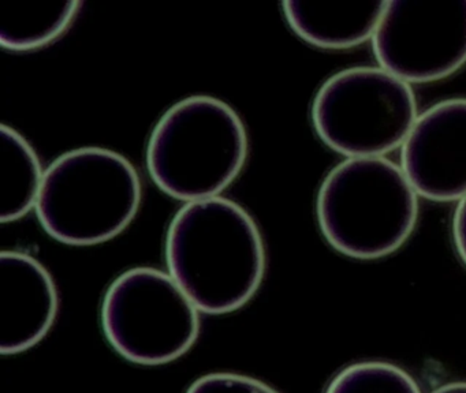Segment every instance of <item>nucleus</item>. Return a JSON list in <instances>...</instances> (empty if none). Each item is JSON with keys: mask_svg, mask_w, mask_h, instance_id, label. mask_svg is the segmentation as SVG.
I'll list each match as a JSON object with an SVG mask.
<instances>
[{"mask_svg": "<svg viewBox=\"0 0 466 393\" xmlns=\"http://www.w3.org/2000/svg\"><path fill=\"white\" fill-rule=\"evenodd\" d=\"M170 276L204 313L247 305L266 272L263 237L252 216L223 196L182 207L166 237Z\"/></svg>", "mask_w": 466, "mask_h": 393, "instance_id": "1", "label": "nucleus"}, {"mask_svg": "<svg viewBox=\"0 0 466 393\" xmlns=\"http://www.w3.org/2000/svg\"><path fill=\"white\" fill-rule=\"evenodd\" d=\"M247 157L244 122L211 96H190L170 106L147 146L152 180L181 201L217 196L238 176Z\"/></svg>", "mask_w": 466, "mask_h": 393, "instance_id": "2", "label": "nucleus"}, {"mask_svg": "<svg viewBox=\"0 0 466 393\" xmlns=\"http://www.w3.org/2000/svg\"><path fill=\"white\" fill-rule=\"evenodd\" d=\"M316 212L335 250L351 258L376 259L394 253L410 237L419 201L397 164L383 157H351L321 183Z\"/></svg>", "mask_w": 466, "mask_h": 393, "instance_id": "3", "label": "nucleus"}, {"mask_svg": "<svg viewBox=\"0 0 466 393\" xmlns=\"http://www.w3.org/2000/svg\"><path fill=\"white\" fill-rule=\"evenodd\" d=\"M141 180L121 153L80 147L45 171L36 202L43 228L59 242L89 246L121 234L137 215Z\"/></svg>", "mask_w": 466, "mask_h": 393, "instance_id": "4", "label": "nucleus"}, {"mask_svg": "<svg viewBox=\"0 0 466 393\" xmlns=\"http://www.w3.org/2000/svg\"><path fill=\"white\" fill-rule=\"evenodd\" d=\"M408 82L384 68L353 67L329 76L312 104L321 141L340 155L380 157L408 138L417 120Z\"/></svg>", "mask_w": 466, "mask_h": 393, "instance_id": "5", "label": "nucleus"}, {"mask_svg": "<svg viewBox=\"0 0 466 393\" xmlns=\"http://www.w3.org/2000/svg\"><path fill=\"white\" fill-rule=\"evenodd\" d=\"M102 324L111 346L130 362L163 365L198 340V308L167 273L133 267L108 287Z\"/></svg>", "mask_w": 466, "mask_h": 393, "instance_id": "6", "label": "nucleus"}, {"mask_svg": "<svg viewBox=\"0 0 466 393\" xmlns=\"http://www.w3.org/2000/svg\"><path fill=\"white\" fill-rule=\"evenodd\" d=\"M373 51L402 81L446 78L466 63V0L387 2Z\"/></svg>", "mask_w": 466, "mask_h": 393, "instance_id": "7", "label": "nucleus"}, {"mask_svg": "<svg viewBox=\"0 0 466 393\" xmlns=\"http://www.w3.org/2000/svg\"><path fill=\"white\" fill-rule=\"evenodd\" d=\"M402 171L417 194L446 202L466 196V98H450L417 117L402 145Z\"/></svg>", "mask_w": 466, "mask_h": 393, "instance_id": "8", "label": "nucleus"}, {"mask_svg": "<svg viewBox=\"0 0 466 393\" xmlns=\"http://www.w3.org/2000/svg\"><path fill=\"white\" fill-rule=\"evenodd\" d=\"M53 276L21 251L0 254V352L18 354L36 346L58 314Z\"/></svg>", "mask_w": 466, "mask_h": 393, "instance_id": "9", "label": "nucleus"}, {"mask_svg": "<svg viewBox=\"0 0 466 393\" xmlns=\"http://www.w3.org/2000/svg\"><path fill=\"white\" fill-rule=\"evenodd\" d=\"M283 14L297 35L324 49H345L373 37L386 10L379 0H286Z\"/></svg>", "mask_w": 466, "mask_h": 393, "instance_id": "10", "label": "nucleus"}, {"mask_svg": "<svg viewBox=\"0 0 466 393\" xmlns=\"http://www.w3.org/2000/svg\"><path fill=\"white\" fill-rule=\"evenodd\" d=\"M43 172L32 145L9 126H0V221H15L36 207Z\"/></svg>", "mask_w": 466, "mask_h": 393, "instance_id": "11", "label": "nucleus"}, {"mask_svg": "<svg viewBox=\"0 0 466 393\" xmlns=\"http://www.w3.org/2000/svg\"><path fill=\"white\" fill-rule=\"evenodd\" d=\"M81 2H34L17 5L0 26V44L10 51H31L64 35Z\"/></svg>", "mask_w": 466, "mask_h": 393, "instance_id": "12", "label": "nucleus"}, {"mask_svg": "<svg viewBox=\"0 0 466 393\" xmlns=\"http://www.w3.org/2000/svg\"><path fill=\"white\" fill-rule=\"evenodd\" d=\"M326 393H421L413 378L387 362H361L343 368Z\"/></svg>", "mask_w": 466, "mask_h": 393, "instance_id": "13", "label": "nucleus"}, {"mask_svg": "<svg viewBox=\"0 0 466 393\" xmlns=\"http://www.w3.org/2000/svg\"><path fill=\"white\" fill-rule=\"evenodd\" d=\"M187 393H279L264 382L234 373H212L190 385Z\"/></svg>", "mask_w": 466, "mask_h": 393, "instance_id": "14", "label": "nucleus"}, {"mask_svg": "<svg viewBox=\"0 0 466 393\" xmlns=\"http://www.w3.org/2000/svg\"><path fill=\"white\" fill-rule=\"evenodd\" d=\"M452 237L461 259L466 264V196L461 199L452 218Z\"/></svg>", "mask_w": 466, "mask_h": 393, "instance_id": "15", "label": "nucleus"}, {"mask_svg": "<svg viewBox=\"0 0 466 393\" xmlns=\"http://www.w3.org/2000/svg\"><path fill=\"white\" fill-rule=\"evenodd\" d=\"M432 393H466V382H451L438 388Z\"/></svg>", "mask_w": 466, "mask_h": 393, "instance_id": "16", "label": "nucleus"}]
</instances>
